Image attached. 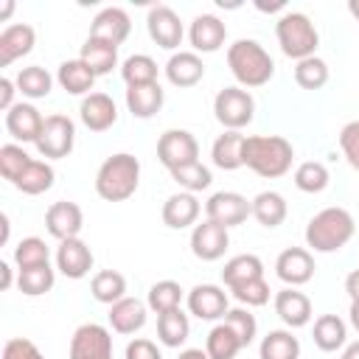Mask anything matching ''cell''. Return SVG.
<instances>
[{
    "label": "cell",
    "mask_w": 359,
    "mask_h": 359,
    "mask_svg": "<svg viewBox=\"0 0 359 359\" xmlns=\"http://www.w3.org/2000/svg\"><path fill=\"white\" fill-rule=\"evenodd\" d=\"M126 359H163V356H160V348L151 339L137 337L126 345Z\"/></svg>",
    "instance_id": "obj_51"
},
{
    "label": "cell",
    "mask_w": 359,
    "mask_h": 359,
    "mask_svg": "<svg viewBox=\"0 0 359 359\" xmlns=\"http://www.w3.org/2000/svg\"><path fill=\"white\" fill-rule=\"evenodd\" d=\"M196 219H199V199H196V194L180 191V194H171L163 202V224L171 227V230H185V227L196 224Z\"/></svg>",
    "instance_id": "obj_23"
},
{
    "label": "cell",
    "mask_w": 359,
    "mask_h": 359,
    "mask_svg": "<svg viewBox=\"0 0 359 359\" xmlns=\"http://www.w3.org/2000/svg\"><path fill=\"white\" fill-rule=\"evenodd\" d=\"M79 59L95 73V76H107L115 65H118V48L109 45V42H101V39H93L87 36L84 45H81V53Z\"/></svg>",
    "instance_id": "obj_29"
},
{
    "label": "cell",
    "mask_w": 359,
    "mask_h": 359,
    "mask_svg": "<svg viewBox=\"0 0 359 359\" xmlns=\"http://www.w3.org/2000/svg\"><path fill=\"white\" fill-rule=\"evenodd\" d=\"M205 213L210 222L230 230L236 224H244L247 216H252V202H247V196H241L236 191H216L205 202Z\"/></svg>",
    "instance_id": "obj_10"
},
{
    "label": "cell",
    "mask_w": 359,
    "mask_h": 359,
    "mask_svg": "<svg viewBox=\"0 0 359 359\" xmlns=\"http://www.w3.org/2000/svg\"><path fill=\"white\" fill-rule=\"evenodd\" d=\"M34 42H36V31L28 22L6 25L3 34H0V67H8L20 56L31 53L34 50Z\"/></svg>",
    "instance_id": "obj_20"
},
{
    "label": "cell",
    "mask_w": 359,
    "mask_h": 359,
    "mask_svg": "<svg viewBox=\"0 0 359 359\" xmlns=\"http://www.w3.org/2000/svg\"><path fill=\"white\" fill-rule=\"evenodd\" d=\"M3 359H45V356H42V351L31 339L14 337V339H8L3 345Z\"/></svg>",
    "instance_id": "obj_50"
},
{
    "label": "cell",
    "mask_w": 359,
    "mask_h": 359,
    "mask_svg": "<svg viewBox=\"0 0 359 359\" xmlns=\"http://www.w3.org/2000/svg\"><path fill=\"white\" fill-rule=\"evenodd\" d=\"M177 359H210V356H208V351H202V348H185Z\"/></svg>",
    "instance_id": "obj_55"
},
{
    "label": "cell",
    "mask_w": 359,
    "mask_h": 359,
    "mask_svg": "<svg viewBox=\"0 0 359 359\" xmlns=\"http://www.w3.org/2000/svg\"><path fill=\"white\" fill-rule=\"evenodd\" d=\"M188 334H191V323H188V314L182 309L157 314V339L165 348H180L188 339Z\"/></svg>",
    "instance_id": "obj_31"
},
{
    "label": "cell",
    "mask_w": 359,
    "mask_h": 359,
    "mask_svg": "<svg viewBox=\"0 0 359 359\" xmlns=\"http://www.w3.org/2000/svg\"><path fill=\"white\" fill-rule=\"evenodd\" d=\"M11 11H14V3H11V0H6V3H3V20H6Z\"/></svg>",
    "instance_id": "obj_59"
},
{
    "label": "cell",
    "mask_w": 359,
    "mask_h": 359,
    "mask_svg": "<svg viewBox=\"0 0 359 359\" xmlns=\"http://www.w3.org/2000/svg\"><path fill=\"white\" fill-rule=\"evenodd\" d=\"M45 227L53 238L59 241H67V238H79L81 227H84V216H81V208L76 202H53L48 210H45Z\"/></svg>",
    "instance_id": "obj_13"
},
{
    "label": "cell",
    "mask_w": 359,
    "mask_h": 359,
    "mask_svg": "<svg viewBox=\"0 0 359 359\" xmlns=\"http://www.w3.org/2000/svg\"><path fill=\"white\" fill-rule=\"evenodd\" d=\"M14 264H17V269H31V266L50 264V250L42 238L28 236L14 247Z\"/></svg>",
    "instance_id": "obj_42"
},
{
    "label": "cell",
    "mask_w": 359,
    "mask_h": 359,
    "mask_svg": "<svg viewBox=\"0 0 359 359\" xmlns=\"http://www.w3.org/2000/svg\"><path fill=\"white\" fill-rule=\"evenodd\" d=\"M356 233L353 216L345 208H323L306 224V244L314 252H337Z\"/></svg>",
    "instance_id": "obj_2"
},
{
    "label": "cell",
    "mask_w": 359,
    "mask_h": 359,
    "mask_svg": "<svg viewBox=\"0 0 359 359\" xmlns=\"http://www.w3.org/2000/svg\"><path fill=\"white\" fill-rule=\"evenodd\" d=\"M132 31V22H129V14L118 6H109V8H101L90 25V36L93 39H101V42H109V45H121Z\"/></svg>",
    "instance_id": "obj_18"
},
{
    "label": "cell",
    "mask_w": 359,
    "mask_h": 359,
    "mask_svg": "<svg viewBox=\"0 0 359 359\" xmlns=\"http://www.w3.org/2000/svg\"><path fill=\"white\" fill-rule=\"evenodd\" d=\"M168 174H171V177H174V182H177L182 191H188V194L205 191V188L213 182L210 168H208V165H202L199 160H196V163H188V165H180V168H174V171H168Z\"/></svg>",
    "instance_id": "obj_46"
},
{
    "label": "cell",
    "mask_w": 359,
    "mask_h": 359,
    "mask_svg": "<svg viewBox=\"0 0 359 359\" xmlns=\"http://www.w3.org/2000/svg\"><path fill=\"white\" fill-rule=\"evenodd\" d=\"M230 247V236L227 227L205 219L202 224H194L191 230V252L199 261H219L224 255V250Z\"/></svg>",
    "instance_id": "obj_12"
},
{
    "label": "cell",
    "mask_w": 359,
    "mask_h": 359,
    "mask_svg": "<svg viewBox=\"0 0 359 359\" xmlns=\"http://www.w3.org/2000/svg\"><path fill=\"white\" fill-rule=\"evenodd\" d=\"M188 311L199 320H219L224 317L227 309V294L216 283H199L188 292Z\"/></svg>",
    "instance_id": "obj_17"
},
{
    "label": "cell",
    "mask_w": 359,
    "mask_h": 359,
    "mask_svg": "<svg viewBox=\"0 0 359 359\" xmlns=\"http://www.w3.org/2000/svg\"><path fill=\"white\" fill-rule=\"evenodd\" d=\"M146 303L137 297H123L109 306V325L118 334H135L146 325Z\"/></svg>",
    "instance_id": "obj_25"
},
{
    "label": "cell",
    "mask_w": 359,
    "mask_h": 359,
    "mask_svg": "<svg viewBox=\"0 0 359 359\" xmlns=\"http://www.w3.org/2000/svg\"><path fill=\"white\" fill-rule=\"evenodd\" d=\"M140 185V163L135 154L118 151L107 157L95 174V194L107 202H123L129 199Z\"/></svg>",
    "instance_id": "obj_3"
},
{
    "label": "cell",
    "mask_w": 359,
    "mask_h": 359,
    "mask_svg": "<svg viewBox=\"0 0 359 359\" xmlns=\"http://www.w3.org/2000/svg\"><path fill=\"white\" fill-rule=\"evenodd\" d=\"M230 292H233V297H236L238 303H244L247 309H250V306H264V303L269 300V283H266L264 278L238 283V286H233Z\"/></svg>",
    "instance_id": "obj_48"
},
{
    "label": "cell",
    "mask_w": 359,
    "mask_h": 359,
    "mask_svg": "<svg viewBox=\"0 0 359 359\" xmlns=\"http://www.w3.org/2000/svg\"><path fill=\"white\" fill-rule=\"evenodd\" d=\"M205 351L210 359H236V353L241 351V342L224 323H219L210 328V334L205 339Z\"/></svg>",
    "instance_id": "obj_40"
},
{
    "label": "cell",
    "mask_w": 359,
    "mask_h": 359,
    "mask_svg": "<svg viewBox=\"0 0 359 359\" xmlns=\"http://www.w3.org/2000/svg\"><path fill=\"white\" fill-rule=\"evenodd\" d=\"M255 278H264V264L258 255L252 252H241V255H233L224 269H222V280L227 283V289L238 286V283H247V280H255Z\"/></svg>",
    "instance_id": "obj_30"
},
{
    "label": "cell",
    "mask_w": 359,
    "mask_h": 359,
    "mask_svg": "<svg viewBox=\"0 0 359 359\" xmlns=\"http://www.w3.org/2000/svg\"><path fill=\"white\" fill-rule=\"evenodd\" d=\"M227 67L241 87H264L275 76L272 56L255 39H236L227 48Z\"/></svg>",
    "instance_id": "obj_4"
},
{
    "label": "cell",
    "mask_w": 359,
    "mask_h": 359,
    "mask_svg": "<svg viewBox=\"0 0 359 359\" xmlns=\"http://www.w3.org/2000/svg\"><path fill=\"white\" fill-rule=\"evenodd\" d=\"M180 300H182V286L177 280H157L151 283L149 289V297H146V306L157 314H165V311H174L180 309Z\"/></svg>",
    "instance_id": "obj_41"
},
{
    "label": "cell",
    "mask_w": 359,
    "mask_h": 359,
    "mask_svg": "<svg viewBox=\"0 0 359 359\" xmlns=\"http://www.w3.org/2000/svg\"><path fill=\"white\" fill-rule=\"evenodd\" d=\"M244 137H247V135H241V132H224V135H219V137L213 140V146H210L213 165L222 168V171H236V168H241V165H244V157H241V151H244Z\"/></svg>",
    "instance_id": "obj_26"
},
{
    "label": "cell",
    "mask_w": 359,
    "mask_h": 359,
    "mask_svg": "<svg viewBox=\"0 0 359 359\" xmlns=\"http://www.w3.org/2000/svg\"><path fill=\"white\" fill-rule=\"evenodd\" d=\"M275 314L289 328H303L311 320V300L303 292H297L294 286H286L275 294Z\"/></svg>",
    "instance_id": "obj_22"
},
{
    "label": "cell",
    "mask_w": 359,
    "mask_h": 359,
    "mask_svg": "<svg viewBox=\"0 0 359 359\" xmlns=\"http://www.w3.org/2000/svg\"><path fill=\"white\" fill-rule=\"evenodd\" d=\"M348 11H351V17L359 22V0H351V3H348Z\"/></svg>",
    "instance_id": "obj_58"
},
{
    "label": "cell",
    "mask_w": 359,
    "mask_h": 359,
    "mask_svg": "<svg viewBox=\"0 0 359 359\" xmlns=\"http://www.w3.org/2000/svg\"><path fill=\"white\" fill-rule=\"evenodd\" d=\"M14 84H17V90H20L25 98H45V95L50 93V87H53V76H50L45 67L31 65V67H22V70L17 73Z\"/></svg>",
    "instance_id": "obj_37"
},
{
    "label": "cell",
    "mask_w": 359,
    "mask_h": 359,
    "mask_svg": "<svg viewBox=\"0 0 359 359\" xmlns=\"http://www.w3.org/2000/svg\"><path fill=\"white\" fill-rule=\"evenodd\" d=\"M14 87H17V84H14L11 79H6V76L0 79V109H6V112L17 104V101H14Z\"/></svg>",
    "instance_id": "obj_52"
},
{
    "label": "cell",
    "mask_w": 359,
    "mask_h": 359,
    "mask_svg": "<svg viewBox=\"0 0 359 359\" xmlns=\"http://www.w3.org/2000/svg\"><path fill=\"white\" fill-rule=\"evenodd\" d=\"M328 180H331L328 177V168L323 163H317V160H306V163H300L294 168V185L303 194H320V191H325Z\"/></svg>",
    "instance_id": "obj_44"
},
{
    "label": "cell",
    "mask_w": 359,
    "mask_h": 359,
    "mask_svg": "<svg viewBox=\"0 0 359 359\" xmlns=\"http://www.w3.org/2000/svg\"><path fill=\"white\" fill-rule=\"evenodd\" d=\"M286 213H289V205H286V199H283L278 191H261V194L252 199V216H255L258 224H264V227H278V224H283Z\"/></svg>",
    "instance_id": "obj_33"
},
{
    "label": "cell",
    "mask_w": 359,
    "mask_h": 359,
    "mask_svg": "<svg viewBox=\"0 0 359 359\" xmlns=\"http://www.w3.org/2000/svg\"><path fill=\"white\" fill-rule=\"evenodd\" d=\"M275 34H278V45L280 50L300 62V59H309L314 56L317 45H320V34L314 28V22L303 14V11H286L278 22H275Z\"/></svg>",
    "instance_id": "obj_5"
},
{
    "label": "cell",
    "mask_w": 359,
    "mask_h": 359,
    "mask_svg": "<svg viewBox=\"0 0 359 359\" xmlns=\"http://www.w3.org/2000/svg\"><path fill=\"white\" fill-rule=\"evenodd\" d=\"M241 157H244V165L252 168L258 177L275 180L292 168L294 149L280 135H250V137H244Z\"/></svg>",
    "instance_id": "obj_1"
},
{
    "label": "cell",
    "mask_w": 359,
    "mask_h": 359,
    "mask_svg": "<svg viewBox=\"0 0 359 359\" xmlns=\"http://www.w3.org/2000/svg\"><path fill=\"white\" fill-rule=\"evenodd\" d=\"M165 101V93L163 87L154 81V84H140V87H126V107L135 118H151L160 112Z\"/></svg>",
    "instance_id": "obj_27"
},
{
    "label": "cell",
    "mask_w": 359,
    "mask_h": 359,
    "mask_svg": "<svg viewBox=\"0 0 359 359\" xmlns=\"http://www.w3.org/2000/svg\"><path fill=\"white\" fill-rule=\"evenodd\" d=\"M213 112H216V121L227 129V132H238L244 129L252 115H255V101L247 90L241 87H224L216 93L213 98Z\"/></svg>",
    "instance_id": "obj_6"
},
{
    "label": "cell",
    "mask_w": 359,
    "mask_h": 359,
    "mask_svg": "<svg viewBox=\"0 0 359 359\" xmlns=\"http://www.w3.org/2000/svg\"><path fill=\"white\" fill-rule=\"evenodd\" d=\"M351 325L359 331V303H351Z\"/></svg>",
    "instance_id": "obj_57"
},
{
    "label": "cell",
    "mask_w": 359,
    "mask_h": 359,
    "mask_svg": "<svg viewBox=\"0 0 359 359\" xmlns=\"http://www.w3.org/2000/svg\"><path fill=\"white\" fill-rule=\"evenodd\" d=\"M146 28H149V36L165 50H174V48L182 45L185 31H182V22H180V17L171 6H163V3L151 6L149 17H146Z\"/></svg>",
    "instance_id": "obj_11"
},
{
    "label": "cell",
    "mask_w": 359,
    "mask_h": 359,
    "mask_svg": "<svg viewBox=\"0 0 359 359\" xmlns=\"http://www.w3.org/2000/svg\"><path fill=\"white\" fill-rule=\"evenodd\" d=\"M53 180H56V171H53L50 163L31 160V165L22 171V177L14 182V188L28 194V196H36V194H45L48 188H53Z\"/></svg>",
    "instance_id": "obj_35"
},
{
    "label": "cell",
    "mask_w": 359,
    "mask_h": 359,
    "mask_svg": "<svg viewBox=\"0 0 359 359\" xmlns=\"http://www.w3.org/2000/svg\"><path fill=\"white\" fill-rule=\"evenodd\" d=\"M0 289H11V266L8 261H0Z\"/></svg>",
    "instance_id": "obj_54"
},
{
    "label": "cell",
    "mask_w": 359,
    "mask_h": 359,
    "mask_svg": "<svg viewBox=\"0 0 359 359\" xmlns=\"http://www.w3.org/2000/svg\"><path fill=\"white\" fill-rule=\"evenodd\" d=\"M275 275L289 286H303L314 278V258L303 247H289L275 261Z\"/></svg>",
    "instance_id": "obj_15"
},
{
    "label": "cell",
    "mask_w": 359,
    "mask_h": 359,
    "mask_svg": "<svg viewBox=\"0 0 359 359\" xmlns=\"http://www.w3.org/2000/svg\"><path fill=\"white\" fill-rule=\"evenodd\" d=\"M258 353H261V359H300V342H297V337H292V331L278 328L261 339Z\"/></svg>",
    "instance_id": "obj_36"
},
{
    "label": "cell",
    "mask_w": 359,
    "mask_h": 359,
    "mask_svg": "<svg viewBox=\"0 0 359 359\" xmlns=\"http://www.w3.org/2000/svg\"><path fill=\"white\" fill-rule=\"evenodd\" d=\"M93 261H95L93 250L81 238H67V241H59V247H56V269L70 280L90 275Z\"/></svg>",
    "instance_id": "obj_14"
},
{
    "label": "cell",
    "mask_w": 359,
    "mask_h": 359,
    "mask_svg": "<svg viewBox=\"0 0 359 359\" xmlns=\"http://www.w3.org/2000/svg\"><path fill=\"white\" fill-rule=\"evenodd\" d=\"M79 118L90 132H107L118 121V107L107 93H90L81 98Z\"/></svg>",
    "instance_id": "obj_19"
},
{
    "label": "cell",
    "mask_w": 359,
    "mask_h": 359,
    "mask_svg": "<svg viewBox=\"0 0 359 359\" xmlns=\"http://www.w3.org/2000/svg\"><path fill=\"white\" fill-rule=\"evenodd\" d=\"M56 81L62 84V90H67L70 95H90L93 84H95V73L81 62V59H67L59 65Z\"/></svg>",
    "instance_id": "obj_28"
},
{
    "label": "cell",
    "mask_w": 359,
    "mask_h": 359,
    "mask_svg": "<svg viewBox=\"0 0 359 359\" xmlns=\"http://www.w3.org/2000/svg\"><path fill=\"white\" fill-rule=\"evenodd\" d=\"M345 292H348L351 303H359V269L348 272V278H345Z\"/></svg>",
    "instance_id": "obj_53"
},
{
    "label": "cell",
    "mask_w": 359,
    "mask_h": 359,
    "mask_svg": "<svg viewBox=\"0 0 359 359\" xmlns=\"http://www.w3.org/2000/svg\"><path fill=\"white\" fill-rule=\"evenodd\" d=\"M342 359H359V339H356V342H351V345L342 351Z\"/></svg>",
    "instance_id": "obj_56"
},
{
    "label": "cell",
    "mask_w": 359,
    "mask_h": 359,
    "mask_svg": "<svg viewBox=\"0 0 359 359\" xmlns=\"http://www.w3.org/2000/svg\"><path fill=\"white\" fill-rule=\"evenodd\" d=\"M294 81H297L303 90H320V87H325V81H328V65H325L320 56L300 59V62L294 65Z\"/></svg>",
    "instance_id": "obj_45"
},
{
    "label": "cell",
    "mask_w": 359,
    "mask_h": 359,
    "mask_svg": "<svg viewBox=\"0 0 359 359\" xmlns=\"http://www.w3.org/2000/svg\"><path fill=\"white\" fill-rule=\"evenodd\" d=\"M53 280H56V272H53L50 264H42V266H31V269H20L17 272V286L28 297H39V294L50 292L53 289Z\"/></svg>",
    "instance_id": "obj_38"
},
{
    "label": "cell",
    "mask_w": 359,
    "mask_h": 359,
    "mask_svg": "<svg viewBox=\"0 0 359 359\" xmlns=\"http://www.w3.org/2000/svg\"><path fill=\"white\" fill-rule=\"evenodd\" d=\"M73 143H76V123L67 115H48L34 146L42 157L62 160L73 151Z\"/></svg>",
    "instance_id": "obj_7"
},
{
    "label": "cell",
    "mask_w": 359,
    "mask_h": 359,
    "mask_svg": "<svg viewBox=\"0 0 359 359\" xmlns=\"http://www.w3.org/2000/svg\"><path fill=\"white\" fill-rule=\"evenodd\" d=\"M339 149L345 154V160L351 163V168L359 171V121H351L342 126L339 132Z\"/></svg>",
    "instance_id": "obj_49"
},
{
    "label": "cell",
    "mask_w": 359,
    "mask_h": 359,
    "mask_svg": "<svg viewBox=\"0 0 359 359\" xmlns=\"http://www.w3.org/2000/svg\"><path fill=\"white\" fill-rule=\"evenodd\" d=\"M165 79L174 87H194L205 79V65L194 50L171 53V59L165 62Z\"/></svg>",
    "instance_id": "obj_24"
},
{
    "label": "cell",
    "mask_w": 359,
    "mask_h": 359,
    "mask_svg": "<svg viewBox=\"0 0 359 359\" xmlns=\"http://www.w3.org/2000/svg\"><path fill=\"white\" fill-rule=\"evenodd\" d=\"M314 345L325 353H334L345 345V337H348V328L345 323L337 317V314H323L314 320Z\"/></svg>",
    "instance_id": "obj_32"
},
{
    "label": "cell",
    "mask_w": 359,
    "mask_h": 359,
    "mask_svg": "<svg viewBox=\"0 0 359 359\" xmlns=\"http://www.w3.org/2000/svg\"><path fill=\"white\" fill-rule=\"evenodd\" d=\"M31 154L22 149V146H17V143H6V146H0V174H3V180H8L11 185L22 177V171L31 165Z\"/></svg>",
    "instance_id": "obj_43"
},
{
    "label": "cell",
    "mask_w": 359,
    "mask_h": 359,
    "mask_svg": "<svg viewBox=\"0 0 359 359\" xmlns=\"http://www.w3.org/2000/svg\"><path fill=\"white\" fill-rule=\"evenodd\" d=\"M188 36H191L194 50L213 53V50H219V48L224 45V39H227V25H224L216 14H199V17H194Z\"/></svg>",
    "instance_id": "obj_21"
},
{
    "label": "cell",
    "mask_w": 359,
    "mask_h": 359,
    "mask_svg": "<svg viewBox=\"0 0 359 359\" xmlns=\"http://www.w3.org/2000/svg\"><path fill=\"white\" fill-rule=\"evenodd\" d=\"M90 292H93V297L98 303L112 306V303H118V300L126 297V278L121 272H115V269H101V272L93 275Z\"/></svg>",
    "instance_id": "obj_34"
},
{
    "label": "cell",
    "mask_w": 359,
    "mask_h": 359,
    "mask_svg": "<svg viewBox=\"0 0 359 359\" xmlns=\"http://www.w3.org/2000/svg\"><path fill=\"white\" fill-rule=\"evenodd\" d=\"M196 157H199V143L188 129H168V132L160 135L157 160L168 171H174L180 165H188V163H196Z\"/></svg>",
    "instance_id": "obj_8"
},
{
    "label": "cell",
    "mask_w": 359,
    "mask_h": 359,
    "mask_svg": "<svg viewBox=\"0 0 359 359\" xmlns=\"http://www.w3.org/2000/svg\"><path fill=\"white\" fill-rule=\"evenodd\" d=\"M121 76L126 87H140V84H154L157 81V62L146 53H135L121 65Z\"/></svg>",
    "instance_id": "obj_39"
},
{
    "label": "cell",
    "mask_w": 359,
    "mask_h": 359,
    "mask_svg": "<svg viewBox=\"0 0 359 359\" xmlns=\"http://www.w3.org/2000/svg\"><path fill=\"white\" fill-rule=\"evenodd\" d=\"M70 359H112V334L98 323H84L70 337Z\"/></svg>",
    "instance_id": "obj_9"
},
{
    "label": "cell",
    "mask_w": 359,
    "mask_h": 359,
    "mask_svg": "<svg viewBox=\"0 0 359 359\" xmlns=\"http://www.w3.org/2000/svg\"><path fill=\"white\" fill-rule=\"evenodd\" d=\"M45 126V118L39 115V109L34 104H25V101H17L8 112H6V129L14 140H22V143H36L39 132Z\"/></svg>",
    "instance_id": "obj_16"
},
{
    "label": "cell",
    "mask_w": 359,
    "mask_h": 359,
    "mask_svg": "<svg viewBox=\"0 0 359 359\" xmlns=\"http://www.w3.org/2000/svg\"><path fill=\"white\" fill-rule=\"evenodd\" d=\"M3 241H8V216L3 213Z\"/></svg>",
    "instance_id": "obj_60"
},
{
    "label": "cell",
    "mask_w": 359,
    "mask_h": 359,
    "mask_svg": "<svg viewBox=\"0 0 359 359\" xmlns=\"http://www.w3.org/2000/svg\"><path fill=\"white\" fill-rule=\"evenodd\" d=\"M224 325L238 337L241 348H247L255 339V334H258V323H255V317L247 309H230L224 314Z\"/></svg>",
    "instance_id": "obj_47"
}]
</instances>
